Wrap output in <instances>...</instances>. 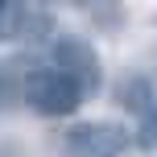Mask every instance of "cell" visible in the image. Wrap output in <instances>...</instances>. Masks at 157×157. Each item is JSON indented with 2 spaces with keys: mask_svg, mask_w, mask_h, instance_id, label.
Instances as JSON below:
<instances>
[{
  "mask_svg": "<svg viewBox=\"0 0 157 157\" xmlns=\"http://www.w3.org/2000/svg\"><path fill=\"white\" fill-rule=\"evenodd\" d=\"M25 21V0H0V41H13Z\"/></svg>",
  "mask_w": 157,
  "mask_h": 157,
  "instance_id": "obj_5",
  "label": "cell"
},
{
  "mask_svg": "<svg viewBox=\"0 0 157 157\" xmlns=\"http://www.w3.org/2000/svg\"><path fill=\"white\" fill-rule=\"evenodd\" d=\"M21 99L29 103L41 116H71V112L83 103V91L66 78L58 66H46V71H29L21 83Z\"/></svg>",
  "mask_w": 157,
  "mask_h": 157,
  "instance_id": "obj_1",
  "label": "cell"
},
{
  "mask_svg": "<svg viewBox=\"0 0 157 157\" xmlns=\"http://www.w3.org/2000/svg\"><path fill=\"white\" fill-rule=\"evenodd\" d=\"M116 91H120V103L136 116V145L153 149L157 145V95H153V87L145 78H124Z\"/></svg>",
  "mask_w": 157,
  "mask_h": 157,
  "instance_id": "obj_4",
  "label": "cell"
},
{
  "mask_svg": "<svg viewBox=\"0 0 157 157\" xmlns=\"http://www.w3.org/2000/svg\"><path fill=\"white\" fill-rule=\"evenodd\" d=\"M54 62L58 71H62L78 91H99L103 75H99V58H95V50L87 46L83 37H71V33H62V37H54Z\"/></svg>",
  "mask_w": 157,
  "mask_h": 157,
  "instance_id": "obj_2",
  "label": "cell"
},
{
  "mask_svg": "<svg viewBox=\"0 0 157 157\" xmlns=\"http://www.w3.org/2000/svg\"><path fill=\"white\" fill-rule=\"evenodd\" d=\"M66 153L71 157H116L128 145V128L120 124H78L66 132Z\"/></svg>",
  "mask_w": 157,
  "mask_h": 157,
  "instance_id": "obj_3",
  "label": "cell"
},
{
  "mask_svg": "<svg viewBox=\"0 0 157 157\" xmlns=\"http://www.w3.org/2000/svg\"><path fill=\"white\" fill-rule=\"evenodd\" d=\"M54 4H83V0H54Z\"/></svg>",
  "mask_w": 157,
  "mask_h": 157,
  "instance_id": "obj_7",
  "label": "cell"
},
{
  "mask_svg": "<svg viewBox=\"0 0 157 157\" xmlns=\"http://www.w3.org/2000/svg\"><path fill=\"white\" fill-rule=\"evenodd\" d=\"M17 95H21V87H13V75H8L4 66H0V108H8V103H13Z\"/></svg>",
  "mask_w": 157,
  "mask_h": 157,
  "instance_id": "obj_6",
  "label": "cell"
}]
</instances>
